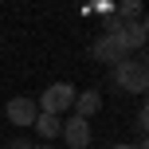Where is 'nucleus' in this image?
Returning <instances> with one entry per match:
<instances>
[{
	"label": "nucleus",
	"mask_w": 149,
	"mask_h": 149,
	"mask_svg": "<svg viewBox=\"0 0 149 149\" xmlns=\"http://www.w3.org/2000/svg\"><path fill=\"white\" fill-rule=\"evenodd\" d=\"M114 149H145V145H126V141H122V145H114Z\"/></svg>",
	"instance_id": "obj_10"
},
{
	"label": "nucleus",
	"mask_w": 149,
	"mask_h": 149,
	"mask_svg": "<svg viewBox=\"0 0 149 149\" xmlns=\"http://www.w3.org/2000/svg\"><path fill=\"white\" fill-rule=\"evenodd\" d=\"M59 134H63V141H67V149H86L90 145V122L79 118V114H71Z\"/></svg>",
	"instance_id": "obj_5"
},
{
	"label": "nucleus",
	"mask_w": 149,
	"mask_h": 149,
	"mask_svg": "<svg viewBox=\"0 0 149 149\" xmlns=\"http://www.w3.org/2000/svg\"><path fill=\"white\" fill-rule=\"evenodd\" d=\"M31 126H36V134L43 137V141H51V137H59V130H63V118H59V114H43V110H39V118L31 122Z\"/></svg>",
	"instance_id": "obj_7"
},
{
	"label": "nucleus",
	"mask_w": 149,
	"mask_h": 149,
	"mask_svg": "<svg viewBox=\"0 0 149 149\" xmlns=\"http://www.w3.org/2000/svg\"><path fill=\"white\" fill-rule=\"evenodd\" d=\"M31 149H51V145H31Z\"/></svg>",
	"instance_id": "obj_11"
},
{
	"label": "nucleus",
	"mask_w": 149,
	"mask_h": 149,
	"mask_svg": "<svg viewBox=\"0 0 149 149\" xmlns=\"http://www.w3.org/2000/svg\"><path fill=\"white\" fill-rule=\"evenodd\" d=\"M74 94H79V90H74L71 82H51V86L39 94V102H36V106H39L43 114H59V118H63V114L74 106Z\"/></svg>",
	"instance_id": "obj_2"
},
{
	"label": "nucleus",
	"mask_w": 149,
	"mask_h": 149,
	"mask_svg": "<svg viewBox=\"0 0 149 149\" xmlns=\"http://www.w3.org/2000/svg\"><path fill=\"white\" fill-rule=\"evenodd\" d=\"M114 86H118L122 94H145L149 71H145V59H141V55H137V59H122L118 67H114Z\"/></svg>",
	"instance_id": "obj_1"
},
{
	"label": "nucleus",
	"mask_w": 149,
	"mask_h": 149,
	"mask_svg": "<svg viewBox=\"0 0 149 149\" xmlns=\"http://www.w3.org/2000/svg\"><path fill=\"white\" fill-rule=\"evenodd\" d=\"M74 114H79V118H94L98 110H102V94H98V90H79V94H74V106H71Z\"/></svg>",
	"instance_id": "obj_6"
},
{
	"label": "nucleus",
	"mask_w": 149,
	"mask_h": 149,
	"mask_svg": "<svg viewBox=\"0 0 149 149\" xmlns=\"http://www.w3.org/2000/svg\"><path fill=\"white\" fill-rule=\"evenodd\" d=\"M90 59L94 63H106V67H118L122 59H130V47L118 39V31H106V36L94 39V47H90Z\"/></svg>",
	"instance_id": "obj_3"
},
{
	"label": "nucleus",
	"mask_w": 149,
	"mask_h": 149,
	"mask_svg": "<svg viewBox=\"0 0 149 149\" xmlns=\"http://www.w3.org/2000/svg\"><path fill=\"white\" fill-rule=\"evenodd\" d=\"M4 118L12 122V126H31V122L39 118V106H36V98H28V94H16V98H8V106H4Z\"/></svg>",
	"instance_id": "obj_4"
},
{
	"label": "nucleus",
	"mask_w": 149,
	"mask_h": 149,
	"mask_svg": "<svg viewBox=\"0 0 149 149\" xmlns=\"http://www.w3.org/2000/svg\"><path fill=\"white\" fill-rule=\"evenodd\" d=\"M8 149H31L28 141H20V137H16V141H8Z\"/></svg>",
	"instance_id": "obj_9"
},
{
	"label": "nucleus",
	"mask_w": 149,
	"mask_h": 149,
	"mask_svg": "<svg viewBox=\"0 0 149 149\" xmlns=\"http://www.w3.org/2000/svg\"><path fill=\"white\" fill-rule=\"evenodd\" d=\"M118 8H122V16H130V20L141 16V0H118Z\"/></svg>",
	"instance_id": "obj_8"
}]
</instances>
